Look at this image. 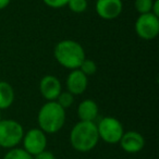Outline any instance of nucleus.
<instances>
[{
	"instance_id": "9b49d317",
	"label": "nucleus",
	"mask_w": 159,
	"mask_h": 159,
	"mask_svg": "<svg viewBox=\"0 0 159 159\" xmlns=\"http://www.w3.org/2000/svg\"><path fill=\"white\" fill-rule=\"evenodd\" d=\"M66 85L68 92L73 96L81 95L86 91L87 86H89V77L80 69L72 70L66 77Z\"/></svg>"
},
{
	"instance_id": "412c9836",
	"label": "nucleus",
	"mask_w": 159,
	"mask_h": 159,
	"mask_svg": "<svg viewBox=\"0 0 159 159\" xmlns=\"http://www.w3.org/2000/svg\"><path fill=\"white\" fill-rule=\"evenodd\" d=\"M152 13L159 18V0H154V5L152 8Z\"/></svg>"
},
{
	"instance_id": "0eeeda50",
	"label": "nucleus",
	"mask_w": 159,
	"mask_h": 159,
	"mask_svg": "<svg viewBox=\"0 0 159 159\" xmlns=\"http://www.w3.org/2000/svg\"><path fill=\"white\" fill-rule=\"evenodd\" d=\"M23 149L29 152L31 156L39 154L46 150L47 147V134L39 128H33L27 132H24L22 139Z\"/></svg>"
},
{
	"instance_id": "20e7f679",
	"label": "nucleus",
	"mask_w": 159,
	"mask_h": 159,
	"mask_svg": "<svg viewBox=\"0 0 159 159\" xmlns=\"http://www.w3.org/2000/svg\"><path fill=\"white\" fill-rule=\"evenodd\" d=\"M24 129L13 119L0 120V147L11 149L22 142Z\"/></svg>"
},
{
	"instance_id": "f257e3e1",
	"label": "nucleus",
	"mask_w": 159,
	"mask_h": 159,
	"mask_svg": "<svg viewBox=\"0 0 159 159\" xmlns=\"http://www.w3.org/2000/svg\"><path fill=\"white\" fill-rule=\"evenodd\" d=\"M70 144L76 152H89L99 142L97 125L95 122L79 121L70 132Z\"/></svg>"
},
{
	"instance_id": "f3484780",
	"label": "nucleus",
	"mask_w": 159,
	"mask_h": 159,
	"mask_svg": "<svg viewBox=\"0 0 159 159\" xmlns=\"http://www.w3.org/2000/svg\"><path fill=\"white\" fill-rule=\"evenodd\" d=\"M56 102H57L63 109H66L73 105V102H74V96L71 93H69L68 91L66 92L62 91L61 93H60V95L58 96V98L56 99Z\"/></svg>"
},
{
	"instance_id": "9d476101",
	"label": "nucleus",
	"mask_w": 159,
	"mask_h": 159,
	"mask_svg": "<svg viewBox=\"0 0 159 159\" xmlns=\"http://www.w3.org/2000/svg\"><path fill=\"white\" fill-rule=\"evenodd\" d=\"M120 147L128 154H137L145 146V139L139 132L128 131L124 132L119 142Z\"/></svg>"
},
{
	"instance_id": "ddd939ff",
	"label": "nucleus",
	"mask_w": 159,
	"mask_h": 159,
	"mask_svg": "<svg viewBox=\"0 0 159 159\" xmlns=\"http://www.w3.org/2000/svg\"><path fill=\"white\" fill-rule=\"evenodd\" d=\"M16 93L10 83L0 81V110H6L12 106Z\"/></svg>"
},
{
	"instance_id": "f03ea898",
	"label": "nucleus",
	"mask_w": 159,
	"mask_h": 159,
	"mask_svg": "<svg viewBox=\"0 0 159 159\" xmlns=\"http://www.w3.org/2000/svg\"><path fill=\"white\" fill-rule=\"evenodd\" d=\"M53 56L60 66L71 71L79 69L86 59L82 45L72 39L60 40L55 46Z\"/></svg>"
},
{
	"instance_id": "4be33fe9",
	"label": "nucleus",
	"mask_w": 159,
	"mask_h": 159,
	"mask_svg": "<svg viewBox=\"0 0 159 159\" xmlns=\"http://www.w3.org/2000/svg\"><path fill=\"white\" fill-rule=\"evenodd\" d=\"M11 2V0H0V10H3Z\"/></svg>"
},
{
	"instance_id": "39448f33",
	"label": "nucleus",
	"mask_w": 159,
	"mask_h": 159,
	"mask_svg": "<svg viewBox=\"0 0 159 159\" xmlns=\"http://www.w3.org/2000/svg\"><path fill=\"white\" fill-rule=\"evenodd\" d=\"M96 125H97L99 139L110 145L119 144L124 133V129L122 123L117 118L105 117L100 119V121Z\"/></svg>"
},
{
	"instance_id": "7ed1b4c3",
	"label": "nucleus",
	"mask_w": 159,
	"mask_h": 159,
	"mask_svg": "<svg viewBox=\"0 0 159 159\" xmlns=\"http://www.w3.org/2000/svg\"><path fill=\"white\" fill-rule=\"evenodd\" d=\"M39 129L46 134H55L63 128L66 123V109L57 102H47L40 107L37 113Z\"/></svg>"
},
{
	"instance_id": "2eb2a0df",
	"label": "nucleus",
	"mask_w": 159,
	"mask_h": 159,
	"mask_svg": "<svg viewBox=\"0 0 159 159\" xmlns=\"http://www.w3.org/2000/svg\"><path fill=\"white\" fill-rule=\"evenodd\" d=\"M152 5H154V0H135L134 1L135 10L139 14L152 13Z\"/></svg>"
},
{
	"instance_id": "1a4fd4ad",
	"label": "nucleus",
	"mask_w": 159,
	"mask_h": 159,
	"mask_svg": "<svg viewBox=\"0 0 159 159\" xmlns=\"http://www.w3.org/2000/svg\"><path fill=\"white\" fill-rule=\"evenodd\" d=\"M39 92L43 98L47 102H56L58 96L62 92V85L60 80L55 75H45L39 82Z\"/></svg>"
},
{
	"instance_id": "423d86ee",
	"label": "nucleus",
	"mask_w": 159,
	"mask_h": 159,
	"mask_svg": "<svg viewBox=\"0 0 159 159\" xmlns=\"http://www.w3.org/2000/svg\"><path fill=\"white\" fill-rule=\"evenodd\" d=\"M135 32L142 39L152 40L159 34V18L152 13L139 14L135 21Z\"/></svg>"
},
{
	"instance_id": "6ab92c4d",
	"label": "nucleus",
	"mask_w": 159,
	"mask_h": 159,
	"mask_svg": "<svg viewBox=\"0 0 159 159\" xmlns=\"http://www.w3.org/2000/svg\"><path fill=\"white\" fill-rule=\"evenodd\" d=\"M69 0H43V2L49 8L52 9H60L63 8L64 6H66Z\"/></svg>"
},
{
	"instance_id": "a211bd4d",
	"label": "nucleus",
	"mask_w": 159,
	"mask_h": 159,
	"mask_svg": "<svg viewBox=\"0 0 159 159\" xmlns=\"http://www.w3.org/2000/svg\"><path fill=\"white\" fill-rule=\"evenodd\" d=\"M79 69L89 77L96 73V71H97V64H96V62L94 61V60L85 59Z\"/></svg>"
},
{
	"instance_id": "f8f14e48",
	"label": "nucleus",
	"mask_w": 159,
	"mask_h": 159,
	"mask_svg": "<svg viewBox=\"0 0 159 159\" xmlns=\"http://www.w3.org/2000/svg\"><path fill=\"white\" fill-rule=\"evenodd\" d=\"M98 105L93 99H84L77 106V117L80 121L94 122L98 117Z\"/></svg>"
},
{
	"instance_id": "6e6552de",
	"label": "nucleus",
	"mask_w": 159,
	"mask_h": 159,
	"mask_svg": "<svg viewBox=\"0 0 159 159\" xmlns=\"http://www.w3.org/2000/svg\"><path fill=\"white\" fill-rule=\"evenodd\" d=\"M95 10L102 20H115L122 13L123 3L122 0H97Z\"/></svg>"
},
{
	"instance_id": "dca6fc26",
	"label": "nucleus",
	"mask_w": 159,
	"mask_h": 159,
	"mask_svg": "<svg viewBox=\"0 0 159 159\" xmlns=\"http://www.w3.org/2000/svg\"><path fill=\"white\" fill-rule=\"evenodd\" d=\"M66 6L74 13H83L87 9V0H69Z\"/></svg>"
},
{
	"instance_id": "4468645a",
	"label": "nucleus",
	"mask_w": 159,
	"mask_h": 159,
	"mask_svg": "<svg viewBox=\"0 0 159 159\" xmlns=\"http://www.w3.org/2000/svg\"><path fill=\"white\" fill-rule=\"evenodd\" d=\"M3 159H33V156H31L29 152H25L23 148L14 147L6 152Z\"/></svg>"
},
{
	"instance_id": "aec40b11",
	"label": "nucleus",
	"mask_w": 159,
	"mask_h": 159,
	"mask_svg": "<svg viewBox=\"0 0 159 159\" xmlns=\"http://www.w3.org/2000/svg\"><path fill=\"white\" fill-rule=\"evenodd\" d=\"M33 159H56V157L52 152L46 149V150H44V152L33 156Z\"/></svg>"
}]
</instances>
